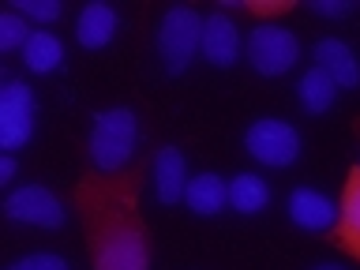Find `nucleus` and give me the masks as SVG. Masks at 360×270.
<instances>
[{
    "label": "nucleus",
    "instance_id": "nucleus-15",
    "mask_svg": "<svg viewBox=\"0 0 360 270\" xmlns=\"http://www.w3.org/2000/svg\"><path fill=\"white\" fill-rule=\"evenodd\" d=\"M334 98H338V83L323 72V68L311 64L308 72L300 75V83H297V101H300V109L311 112V117H319V112H326V109L334 105Z\"/></svg>",
    "mask_w": 360,
    "mask_h": 270
},
{
    "label": "nucleus",
    "instance_id": "nucleus-8",
    "mask_svg": "<svg viewBox=\"0 0 360 270\" xmlns=\"http://www.w3.org/2000/svg\"><path fill=\"white\" fill-rule=\"evenodd\" d=\"M285 214L304 233H326L330 225H338V202L330 195H323L319 188H292Z\"/></svg>",
    "mask_w": 360,
    "mask_h": 270
},
{
    "label": "nucleus",
    "instance_id": "nucleus-12",
    "mask_svg": "<svg viewBox=\"0 0 360 270\" xmlns=\"http://www.w3.org/2000/svg\"><path fill=\"white\" fill-rule=\"evenodd\" d=\"M117 11H112V4H105V0H90V4L79 11L75 19V38L83 49H105V45L112 41V34H117Z\"/></svg>",
    "mask_w": 360,
    "mask_h": 270
},
{
    "label": "nucleus",
    "instance_id": "nucleus-13",
    "mask_svg": "<svg viewBox=\"0 0 360 270\" xmlns=\"http://www.w3.org/2000/svg\"><path fill=\"white\" fill-rule=\"evenodd\" d=\"M184 202L191 214L199 218H214L229 207V180H221L218 173H199L188 180V191H184Z\"/></svg>",
    "mask_w": 360,
    "mask_h": 270
},
{
    "label": "nucleus",
    "instance_id": "nucleus-7",
    "mask_svg": "<svg viewBox=\"0 0 360 270\" xmlns=\"http://www.w3.org/2000/svg\"><path fill=\"white\" fill-rule=\"evenodd\" d=\"M4 214L19 225H34V229H60L64 225V202L53 195L45 184H22L4 199Z\"/></svg>",
    "mask_w": 360,
    "mask_h": 270
},
{
    "label": "nucleus",
    "instance_id": "nucleus-2",
    "mask_svg": "<svg viewBox=\"0 0 360 270\" xmlns=\"http://www.w3.org/2000/svg\"><path fill=\"white\" fill-rule=\"evenodd\" d=\"M139 143V120L128 105H112L101 109L94 124H90V139H86V154L94 162L98 173H124Z\"/></svg>",
    "mask_w": 360,
    "mask_h": 270
},
{
    "label": "nucleus",
    "instance_id": "nucleus-11",
    "mask_svg": "<svg viewBox=\"0 0 360 270\" xmlns=\"http://www.w3.org/2000/svg\"><path fill=\"white\" fill-rule=\"evenodd\" d=\"M311 56H315V68H323L338 86H345V90L360 86V60L342 38H319Z\"/></svg>",
    "mask_w": 360,
    "mask_h": 270
},
{
    "label": "nucleus",
    "instance_id": "nucleus-14",
    "mask_svg": "<svg viewBox=\"0 0 360 270\" xmlns=\"http://www.w3.org/2000/svg\"><path fill=\"white\" fill-rule=\"evenodd\" d=\"M338 240L349 255L360 259V165L349 169L342 202H338Z\"/></svg>",
    "mask_w": 360,
    "mask_h": 270
},
{
    "label": "nucleus",
    "instance_id": "nucleus-23",
    "mask_svg": "<svg viewBox=\"0 0 360 270\" xmlns=\"http://www.w3.org/2000/svg\"><path fill=\"white\" fill-rule=\"evenodd\" d=\"M311 270H349V266H342V263H315Z\"/></svg>",
    "mask_w": 360,
    "mask_h": 270
},
{
    "label": "nucleus",
    "instance_id": "nucleus-5",
    "mask_svg": "<svg viewBox=\"0 0 360 270\" xmlns=\"http://www.w3.org/2000/svg\"><path fill=\"white\" fill-rule=\"evenodd\" d=\"M297 60H300V38L289 27L259 22V27L248 34V64H252L259 75L278 79V75H285Z\"/></svg>",
    "mask_w": 360,
    "mask_h": 270
},
{
    "label": "nucleus",
    "instance_id": "nucleus-21",
    "mask_svg": "<svg viewBox=\"0 0 360 270\" xmlns=\"http://www.w3.org/2000/svg\"><path fill=\"white\" fill-rule=\"evenodd\" d=\"M308 8L323 19H349L356 11V0H308Z\"/></svg>",
    "mask_w": 360,
    "mask_h": 270
},
{
    "label": "nucleus",
    "instance_id": "nucleus-19",
    "mask_svg": "<svg viewBox=\"0 0 360 270\" xmlns=\"http://www.w3.org/2000/svg\"><path fill=\"white\" fill-rule=\"evenodd\" d=\"M11 8H15L19 15L38 19V22H53V19H60V11H64L60 0H11Z\"/></svg>",
    "mask_w": 360,
    "mask_h": 270
},
{
    "label": "nucleus",
    "instance_id": "nucleus-18",
    "mask_svg": "<svg viewBox=\"0 0 360 270\" xmlns=\"http://www.w3.org/2000/svg\"><path fill=\"white\" fill-rule=\"evenodd\" d=\"M30 34L34 30L27 27V19H22L19 11H4V15H0V49H4V53L22 49Z\"/></svg>",
    "mask_w": 360,
    "mask_h": 270
},
{
    "label": "nucleus",
    "instance_id": "nucleus-20",
    "mask_svg": "<svg viewBox=\"0 0 360 270\" xmlns=\"http://www.w3.org/2000/svg\"><path fill=\"white\" fill-rule=\"evenodd\" d=\"M8 270H68V263L60 255H53V252H34V255L15 259Z\"/></svg>",
    "mask_w": 360,
    "mask_h": 270
},
{
    "label": "nucleus",
    "instance_id": "nucleus-4",
    "mask_svg": "<svg viewBox=\"0 0 360 270\" xmlns=\"http://www.w3.org/2000/svg\"><path fill=\"white\" fill-rule=\"evenodd\" d=\"M244 150L259 165L270 169H289L300 158V131L281 117H259L244 131Z\"/></svg>",
    "mask_w": 360,
    "mask_h": 270
},
{
    "label": "nucleus",
    "instance_id": "nucleus-3",
    "mask_svg": "<svg viewBox=\"0 0 360 270\" xmlns=\"http://www.w3.org/2000/svg\"><path fill=\"white\" fill-rule=\"evenodd\" d=\"M202 49V15L191 4H173L158 22V56L165 72L180 75Z\"/></svg>",
    "mask_w": 360,
    "mask_h": 270
},
{
    "label": "nucleus",
    "instance_id": "nucleus-6",
    "mask_svg": "<svg viewBox=\"0 0 360 270\" xmlns=\"http://www.w3.org/2000/svg\"><path fill=\"white\" fill-rule=\"evenodd\" d=\"M34 120H38V105H34V90L19 79H4L0 83V146L15 154L19 146L30 143Z\"/></svg>",
    "mask_w": 360,
    "mask_h": 270
},
{
    "label": "nucleus",
    "instance_id": "nucleus-16",
    "mask_svg": "<svg viewBox=\"0 0 360 270\" xmlns=\"http://www.w3.org/2000/svg\"><path fill=\"white\" fill-rule=\"evenodd\" d=\"M22 64L30 68L34 75H49L64 64V41L49 30H34L27 45H22Z\"/></svg>",
    "mask_w": 360,
    "mask_h": 270
},
{
    "label": "nucleus",
    "instance_id": "nucleus-9",
    "mask_svg": "<svg viewBox=\"0 0 360 270\" xmlns=\"http://www.w3.org/2000/svg\"><path fill=\"white\" fill-rule=\"evenodd\" d=\"M202 56L214 68H233L240 56V30L225 11H214L202 19Z\"/></svg>",
    "mask_w": 360,
    "mask_h": 270
},
{
    "label": "nucleus",
    "instance_id": "nucleus-22",
    "mask_svg": "<svg viewBox=\"0 0 360 270\" xmlns=\"http://www.w3.org/2000/svg\"><path fill=\"white\" fill-rule=\"evenodd\" d=\"M11 176H15V158L4 154V158H0V184H8Z\"/></svg>",
    "mask_w": 360,
    "mask_h": 270
},
{
    "label": "nucleus",
    "instance_id": "nucleus-1",
    "mask_svg": "<svg viewBox=\"0 0 360 270\" xmlns=\"http://www.w3.org/2000/svg\"><path fill=\"white\" fill-rule=\"evenodd\" d=\"M75 199L94 244V270H150V244L135 207V173H86Z\"/></svg>",
    "mask_w": 360,
    "mask_h": 270
},
{
    "label": "nucleus",
    "instance_id": "nucleus-17",
    "mask_svg": "<svg viewBox=\"0 0 360 270\" xmlns=\"http://www.w3.org/2000/svg\"><path fill=\"white\" fill-rule=\"evenodd\" d=\"M266 202H270V184L259 173H236L229 180V207L236 214H259V210H266Z\"/></svg>",
    "mask_w": 360,
    "mask_h": 270
},
{
    "label": "nucleus",
    "instance_id": "nucleus-10",
    "mask_svg": "<svg viewBox=\"0 0 360 270\" xmlns=\"http://www.w3.org/2000/svg\"><path fill=\"white\" fill-rule=\"evenodd\" d=\"M188 162H184V150L180 146H162L154 154V195L162 207H173V202L184 199L188 191Z\"/></svg>",
    "mask_w": 360,
    "mask_h": 270
}]
</instances>
